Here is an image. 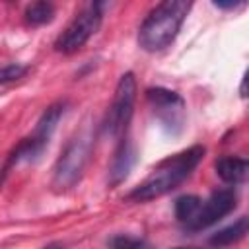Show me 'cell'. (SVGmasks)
Segmentation results:
<instances>
[{
  "mask_svg": "<svg viewBox=\"0 0 249 249\" xmlns=\"http://www.w3.org/2000/svg\"><path fill=\"white\" fill-rule=\"evenodd\" d=\"M202 156H204L202 146H191L175 156H169L138 187H134L130 191L128 200L144 202V200H152V198H158V196L173 191L177 185H181L193 173V169L200 163Z\"/></svg>",
  "mask_w": 249,
  "mask_h": 249,
  "instance_id": "cell-1",
  "label": "cell"
},
{
  "mask_svg": "<svg viewBox=\"0 0 249 249\" xmlns=\"http://www.w3.org/2000/svg\"><path fill=\"white\" fill-rule=\"evenodd\" d=\"M189 10H191V2L185 0H165L158 4L140 25L138 31L140 47L148 53H158L167 45H171Z\"/></svg>",
  "mask_w": 249,
  "mask_h": 249,
  "instance_id": "cell-2",
  "label": "cell"
},
{
  "mask_svg": "<svg viewBox=\"0 0 249 249\" xmlns=\"http://www.w3.org/2000/svg\"><path fill=\"white\" fill-rule=\"evenodd\" d=\"M89 150L91 136L88 132H80L66 144V148L60 152V158L54 163L53 187L56 191H68L80 181L89 158Z\"/></svg>",
  "mask_w": 249,
  "mask_h": 249,
  "instance_id": "cell-3",
  "label": "cell"
},
{
  "mask_svg": "<svg viewBox=\"0 0 249 249\" xmlns=\"http://www.w3.org/2000/svg\"><path fill=\"white\" fill-rule=\"evenodd\" d=\"M134 99H136V80L132 72H126L121 76L115 88V95H113V101H111V107L105 119V130L111 136L119 138L126 130L132 111H134Z\"/></svg>",
  "mask_w": 249,
  "mask_h": 249,
  "instance_id": "cell-4",
  "label": "cell"
},
{
  "mask_svg": "<svg viewBox=\"0 0 249 249\" xmlns=\"http://www.w3.org/2000/svg\"><path fill=\"white\" fill-rule=\"evenodd\" d=\"M101 4H89L68 23V27L60 33L54 47L60 53H74L88 43V39L99 29L101 23Z\"/></svg>",
  "mask_w": 249,
  "mask_h": 249,
  "instance_id": "cell-5",
  "label": "cell"
},
{
  "mask_svg": "<svg viewBox=\"0 0 249 249\" xmlns=\"http://www.w3.org/2000/svg\"><path fill=\"white\" fill-rule=\"evenodd\" d=\"M235 202H237V196L233 193V189H220V191H214L206 200L204 204H200L198 212L185 224V228L189 231H200L212 224H216L220 218H224L226 214H230L233 208H235Z\"/></svg>",
  "mask_w": 249,
  "mask_h": 249,
  "instance_id": "cell-6",
  "label": "cell"
},
{
  "mask_svg": "<svg viewBox=\"0 0 249 249\" xmlns=\"http://www.w3.org/2000/svg\"><path fill=\"white\" fill-rule=\"evenodd\" d=\"M216 173L222 181L226 183H241L247 179L249 173V163L243 158H233V156H224L220 160H216Z\"/></svg>",
  "mask_w": 249,
  "mask_h": 249,
  "instance_id": "cell-7",
  "label": "cell"
},
{
  "mask_svg": "<svg viewBox=\"0 0 249 249\" xmlns=\"http://www.w3.org/2000/svg\"><path fill=\"white\" fill-rule=\"evenodd\" d=\"M146 97L160 111L171 113V117H173V113L181 115V111H183V99L175 91H169V89H163V88H150L146 91Z\"/></svg>",
  "mask_w": 249,
  "mask_h": 249,
  "instance_id": "cell-8",
  "label": "cell"
},
{
  "mask_svg": "<svg viewBox=\"0 0 249 249\" xmlns=\"http://www.w3.org/2000/svg\"><path fill=\"white\" fill-rule=\"evenodd\" d=\"M247 233V218L241 216L239 220H235L233 224L226 226L224 230L212 233V237L208 239L212 247H228V245H233L237 243L239 239H243Z\"/></svg>",
  "mask_w": 249,
  "mask_h": 249,
  "instance_id": "cell-9",
  "label": "cell"
},
{
  "mask_svg": "<svg viewBox=\"0 0 249 249\" xmlns=\"http://www.w3.org/2000/svg\"><path fill=\"white\" fill-rule=\"evenodd\" d=\"M132 160H134V156H132L130 144L128 142H121V148L117 150L115 160H113V167H111V175H113L111 183H119L121 179L126 177V173H128V169L132 165Z\"/></svg>",
  "mask_w": 249,
  "mask_h": 249,
  "instance_id": "cell-10",
  "label": "cell"
},
{
  "mask_svg": "<svg viewBox=\"0 0 249 249\" xmlns=\"http://www.w3.org/2000/svg\"><path fill=\"white\" fill-rule=\"evenodd\" d=\"M54 16V6L51 2H33L25 8V21L31 25L49 23Z\"/></svg>",
  "mask_w": 249,
  "mask_h": 249,
  "instance_id": "cell-11",
  "label": "cell"
},
{
  "mask_svg": "<svg viewBox=\"0 0 249 249\" xmlns=\"http://www.w3.org/2000/svg\"><path fill=\"white\" fill-rule=\"evenodd\" d=\"M200 204H202V200L196 195H183V196H179L175 200V216H177V220L187 224L198 212Z\"/></svg>",
  "mask_w": 249,
  "mask_h": 249,
  "instance_id": "cell-12",
  "label": "cell"
},
{
  "mask_svg": "<svg viewBox=\"0 0 249 249\" xmlns=\"http://www.w3.org/2000/svg\"><path fill=\"white\" fill-rule=\"evenodd\" d=\"M107 243L111 249H146V243L140 237L126 235V233H117Z\"/></svg>",
  "mask_w": 249,
  "mask_h": 249,
  "instance_id": "cell-13",
  "label": "cell"
},
{
  "mask_svg": "<svg viewBox=\"0 0 249 249\" xmlns=\"http://www.w3.org/2000/svg\"><path fill=\"white\" fill-rule=\"evenodd\" d=\"M25 72H27V66H23V64H18V62L4 64V66H0V84L14 82V80L25 76Z\"/></svg>",
  "mask_w": 249,
  "mask_h": 249,
  "instance_id": "cell-14",
  "label": "cell"
},
{
  "mask_svg": "<svg viewBox=\"0 0 249 249\" xmlns=\"http://www.w3.org/2000/svg\"><path fill=\"white\" fill-rule=\"evenodd\" d=\"M214 6H218V8H235L237 2H214Z\"/></svg>",
  "mask_w": 249,
  "mask_h": 249,
  "instance_id": "cell-15",
  "label": "cell"
},
{
  "mask_svg": "<svg viewBox=\"0 0 249 249\" xmlns=\"http://www.w3.org/2000/svg\"><path fill=\"white\" fill-rule=\"evenodd\" d=\"M43 249H60V245H58V243H51V245H47V247H43Z\"/></svg>",
  "mask_w": 249,
  "mask_h": 249,
  "instance_id": "cell-16",
  "label": "cell"
},
{
  "mask_svg": "<svg viewBox=\"0 0 249 249\" xmlns=\"http://www.w3.org/2000/svg\"><path fill=\"white\" fill-rule=\"evenodd\" d=\"M173 249H198V247H173Z\"/></svg>",
  "mask_w": 249,
  "mask_h": 249,
  "instance_id": "cell-17",
  "label": "cell"
}]
</instances>
